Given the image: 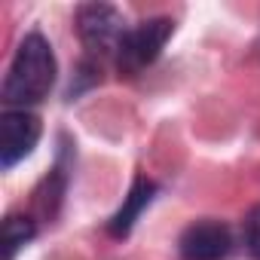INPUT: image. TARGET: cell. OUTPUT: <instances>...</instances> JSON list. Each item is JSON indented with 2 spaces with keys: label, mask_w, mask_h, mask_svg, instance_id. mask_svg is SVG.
Here are the masks:
<instances>
[{
  "label": "cell",
  "mask_w": 260,
  "mask_h": 260,
  "mask_svg": "<svg viewBox=\"0 0 260 260\" xmlns=\"http://www.w3.org/2000/svg\"><path fill=\"white\" fill-rule=\"evenodd\" d=\"M37 236V223L28 214H10L4 220V248H7V260H16V254Z\"/></svg>",
  "instance_id": "ba28073f"
},
{
  "label": "cell",
  "mask_w": 260,
  "mask_h": 260,
  "mask_svg": "<svg viewBox=\"0 0 260 260\" xmlns=\"http://www.w3.org/2000/svg\"><path fill=\"white\" fill-rule=\"evenodd\" d=\"M233 251V233L223 220L202 217L193 220L178 239L181 260H226Z\"/></svg>",
  "instance_id": "5b68a950"
},
{
  "label": "cell",
  "mask_w": 260,
  "mask_h": 260,
  "mask_svg": "<svg viewBox=\"0 0 260 260\" xmlns=\"http://www.w3.org/2000/svg\"><path fill=\"white\" fill-rule=\"evenodd\" d=\"M172 34H175V22L166 19V16L144 19V22L132 25L122 34L119 49H116V68H119V74L138 77L141 71H147L159 58V52L166 49V43L172 40Z\"/></svg>",
  "instance_id": "7a4b0ae2"
},
{
  "label": "cell",
  "mask_w": 260,
  "mask_h": 260,
  "mask_svg": "<svg viewBox=\"0 0 260 260\" xmlns=\"http://www.w3.org/2000/svg\"><path fill=\"white\" fill-rule=\"evenodd\" d=\"M245 248L254 260H260V205L245 217Z\"/></svg>",
  "instance_id": "9c48e42d"
},
{
  "label": "cell",
  "mask_w": 260,
  "mask_h": 260,
  "mask_svg": "<svg viewBox=\"0 0 260 260\" xmlns=\"http://www.w3.org/2000/svg\"><path fill=\"white\" fill-rule=\"evenodd\" d=\"M153 196H156V184L150 181V178H135L132 181V190H128V196L122 199V205L110 214V220H107V233L113 236V239H125L128 233H132V226L138 223V217H141V211L153 202Z\"/></svg>",
  "instance_id": "8992f818"
},
{
  "label": "cell",
  "mask_w": 260,
  "mask_h": 260,
  "mask_svg": "<svg viewBox=\"0 0 260 260\" xmlns=\"http://www.w3.org/2000/svg\"><path fill=\"white\" fill-rule=\"evenodd\" d=\"M40 135H43V125H40L37 113H31V110H7L0 116V166L13 169L25 156H31Z\"/></svg>",
  "instance_id": "277c9868"
},
{
  "label": "cell",
  "mask_w": 260,
  "mask_h": 260,
  "mask_svg": "<svg viewBox=\"0 0 260 260\" xmlns=\"http://www.w3.org/2000/svg\"><path fill=\"white\" fill-rule=\"evenodd\" d=\"M128 31V25L122 22V13L110 4H83L77 10V34L80 43L86 49L89 58H116L119 40Z\"/></svg>",
  "instance_id": "3957f363"
},
{
  "label": "cell",
  "mask_w": 260,
  "mask_h": 260,
  "mask_svg": "<svg viewBox=\"0 0 260 260\" xmlns=\"http://www.w3.org/2000/svg\"><path fill=\"white\" fill-rule=\"evenodd\" d=\"M64 187H68V172H64V166L58 162V166L43 178V184H40L37 193H34V205H37L40 217H55V211H58V205H61V196H64Z\"/></svg>",
  "instance_id": "52a82bcc"
},
{
  "label": "cell",
  "mask_w": 260,
  "mask_h": 260,
  "mask_svg": "<svg viewBox=\"0 0 260 260\" xmlns=\"http://www.w3.org/2000/svg\"><path fill=\"white\" fill-rule=\"evenodd\" d=\"M55 77L58 61L49 40L40 31L25 34L4 80V104H10V110H28L31 104H40L43 98H49Z\"/></svg>",
  "instance_id": "6da1fadb"
}]
</instances>
